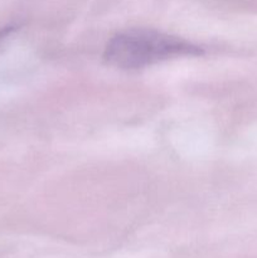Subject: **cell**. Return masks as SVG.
Here are the masks:
<instances>
[{
	"instance_id": "1",
	"label": "cell",
	"mask_w": 257,
	"mask_h": 258,
	"mask_svg": "<svg viewBox=\"0 0 257 258\" xmlns=\"http://www.w3.org/2000/svg\"><path fill=\"white\" fill-rule=\"evenodd\" d=\"M201 53V48L179 37L151 29H131L111 38L103 58L121 70H139L170 58Z\"/></svg>"
}]
</instances>
